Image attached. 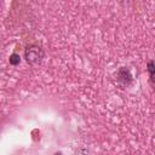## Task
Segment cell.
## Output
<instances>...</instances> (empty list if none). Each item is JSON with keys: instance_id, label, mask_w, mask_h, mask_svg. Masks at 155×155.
Here are the masks:
<instances>
[{"instance_id": "cell-4", "label": "cell", "mask_w": 155, "mask_h": 155, "mask_svg": "<svg viewBox=\"0 0 155 155\" xmlns=\"http://www.w3.org/2000/svg\"><path fill=\"white\" fill-rule=\"evenodd\" d=\"M148 70H149V74H150L151 80H153V78H154V71H155V68H154V62H153V61H150V62L148 63Z\"/></svg>"}, {"instance_id": "cell-1", "label": "cell", "mask_w": 155, "mask_h": 155, "mask_svg": "<svg viewBox=\"0 0 155 155\" xmlns=\"http://www.w3.org/2000/svg\"><path fill=\"white\" fill-rule=\"evenodd\" d=\"M24 57L27 59L28 63L30 64H35V63H39L42 57H44V51L39 47V46H35V45H30L25 48L24 51Z\"/></svg>"}, {"instance_id": "cell-5", "label": "cell", "mask_w": 155, "mask_h": 155, "mask_svg": "<svg viewBox=\"0 0 155 155\" xmlns=\"http://www.w3.org/2000/svg\"><path fill=\"white\" fill-rule=\"evenodd\" d=\"M74 155H87V150H85V149H79Z\"/></svg>"}, {"instance_id": "cell-2", "label": "cell", "mask_w": 155, "mask_h": 155, "mask_svg": "<svg viewBox=\"0 0 155 155\" xmlns=\"http://www.w3.org/2000/svg\"><path fill=\"white\" fill-rule=\"evenodd\" d=\"M119 80L122 81L124 84H130L132 80V76L130 74V71L126 68H121L119 71Z\"/></svg>"}, {"instance_id": "cell-3", "label": "cell", "mask_w": 155, "mask_h": 155, "mask_svg": "<svg viewBox=\"0 0 155 155\" xmlns=\"http://www.w3.org/2000/svg\"><path fill=\"white\" fill-rule=\"evenodd\" d=\"M19 62H21V57H19L17 53H12V54L10 56V64L17 65Z\"/></svg>"}]
</instances>
